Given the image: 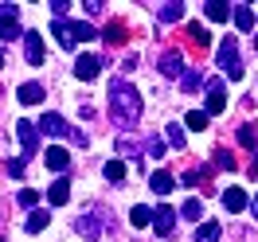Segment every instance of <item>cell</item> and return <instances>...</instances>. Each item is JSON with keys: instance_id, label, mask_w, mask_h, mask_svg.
<instances>
[{"instance_id": "cell-7", "label": "cell", "mask_w": 258, "mask_h": 242, "mask_svg": "<svg viewBox=\"0 0 258 242\" xmlns=\"http://www.w3.org/2000/svg\"><path fill=\"white\" fill-rule=\"evenodd\" d=\"M16 137H20V145H24V160L35 152V145H39V133H35L32 121H16Z\"/></svg>"}, {"instance_id": "cell-33", "label": "cell", "mask_w": 258, "mask_h": 242, "mask_svg": "<svg viewBox=\"0 0 258 242\" xmlns=\"http://www.w3.org/2000/svg\"><path fill=\"white\" fill-rule=\"evenodd\" d=\"M35 199H39V192H32V188L20 192V203H24V207H35Z\"/></svg>"}, {"instance_id": "cell-29", "label": "cell", "mask_w": 258, "mask_h": 242, "mask_svg": "<svg viewBox=\"0 0 258 242\" xmlns=\"http://www.w3.org/2000/svg\"><path fill=\"white\" fill-rule=\"evenodd\" d=\"M208 121H211L208 110H192V113H188V129H196V133H200V129H208Z\"/></svg>"}, {"instance_id": "cell-11", "label": "cell", "mask_w": 258, "mask_h": 242, "mask_svg": "<svg viewBox=\"0 0 258 242\" xmlns=\"http://www.w3.org/2000/svg\"><path fill=\"white\" fill-rule=\"evenodd\" d=\"M223 207L239 215V211H246V207H250V195L242 192V188H227V192H223Z\"/></svg>"}, {"instance_id": "cell-32", "label": "cell", "mask_w": 258, "mask_h": 242, "mask_svg": "<svg viewBox=\"0 0 258 242\" xmlns=\"http://www.w3.org/2000/svg\"><path fill=\"white\" fill-rule=\"evenodd\" d=\"M215 168H227V172H231V168H235V156H231L227 148H219V152H215Z\"/></svg>"}, {"instance_id": "cell-36", "label": "cell", "mask_w": 258, "mask_h": 242, "mask_svg": "<svg viewBox=\"0 0 258 242\" xmlns=\"http://www.w3.org/2000/svg\"><path fill=\"white\" fill-rule=\"evenodd\" d=\"M67 8H71L67 0H55V4H51V12H55V20H63V16H67Z\"/></svg>"}, {"instance_id": "cell-12", "label": "cell", "mask_w": 258, "mask_h": 242, "mask_svg": "<svg viewBox=\"0 0 258 242\" xmlns=\"http://www.w3.org/2000/svg\"><path fill=\"white\" fill-rule=\"evenodd\" d=\"M55 39H59V47L75 51V43H79V32H75V24H67V20H55Z\"/></svg>"}, {"instance_id": "cell-35", "label": "cell", "mask_w": 258, "mask_h": 242, "mask_svg": "<svg viewBox=\"0 0 258 242\" xmlns=\"http://www.w3.org/2000/svg\"><path fill=\"white\" fill-rule=\"evenodd\" d=\"M145 148H149V156H164V141H157V137H153Z\"/></svg>"}, {"instance_id": "cell-27", "label": "cell", "mask_w": 258, "mask_h": 242, "mask_svg": "<svg viewBox=\"0 0 258 242\" xmlns=\"http://www.w3.org/2000/svg\"><path fill=\"white\" fill-rule=\"evenodd\" d=\"M0 35H4V39H16L20 35V20L16 16H0Z\"/></svg>"}, {"instance_id": "cell-8", "label": "cell", "mask_w": 258, "mask_h": 242, "mask_svg": "<svg viewBox=\"0 0 258 242\" xmlns=\"http://www.w3.org/2000/svg\"><path fill=\"white\" fill-rule=\"evenodd\" d=\"M161 74H168V78H184V55H180V51H164V55H161Z\"/></svg>"}, {"instance_id": "cell-2", "label": "cell", "mask_w": 258, "mask_h": 242, "mask_svg": "<svg viewBox=\"0 0 258 242\" xmlns=\"http://www.w3.org/2000/svg\"><path fill=\"white\" fill-rule=\"evenodd\" d=\"M219 70H223V78H242V55H239V43L235 39H223L219 43Z\"/></svg>"}, {"instance_id": "cell-6", "label": "cell", "mask_w": 258, "mask_h": 242, "mask_svg": "<svg viewBox=\"0 0 258 242\" xmlns=\"http://www.w3.org/2000/svg\"><path fill=\"white\" fill-rule=\"evenodd\" d=\"M223 110H227V90L219 78H211L208 82V117L211 113H223Z\"/></svg>"}, {"instance_id": "cell-18", "label": "cell", "mask_w": 258, "mask_h": 242, "mask_svg": "<svg viewBox=\"0 0 258 242\" xmlns=\"http://www.w3.org/2000/svg\"><path fill=\"white\" fill-rule=\"evenodd\" d=\"M188 35H192V43H196V47H204V51L211 47V32L204 28V24H196V20H192V24H188Z\"/></svg>"}, {"instance_id": "cell-1", "label": "cell", "mask_w": 258, "mask_h": 242, "mask_svg": "<svg viewBox=\"0 0 258 242\" xmlns=\"http://www.w3.org/2000/svg\"><path fill=\"white\" fill-rule=\"evenodd\" d=\"M110 117L121 129H133L141 121V94L133 90V82H125V78L110 82Z\"/></svg>"}, {"instance_id": "cell-24", "label": "cell", "mask_w": 258, "mask_h": 242, "mask_svg": "<svg viewBox=\"0 0 258 242\" xmlns=\"http://www.w3.org/2000/svg\"><path fill=\"white\" fill-rule=\"evenodd\" d=\"M102 176L110 180V184H121V180H125V164H121V160H110L106 168H102Z\"/></svg>"}, {"instance_id": "cell-10", "label": "cell", "mask_w": 258, "mask_h": 242, "mask_svg": "<svg viewBox=\"0 0 258 242\" xmlns=\"http://www.w3.org/2000/svg\"><path fill=\"white\" fill-rule=\"evenodd\" d=\"M24 59H28L32 66H39V63H43V39H39L35 32H28V35H24Z\"/></svg>"}, {"instance_id": "cell-25", "label": "cell", "mask_w": 258, "mask_h": 242, "mask_svg": "<svg viewBox=\"0 0 258 242\" xmlns=\"http://www.w3.org/2000/svg\"><path fill=\"white\" fill-rule=\"evenodd\" d=\"M239 145L250 148V152L258 148V129H254V125H242V129H239Z\"/></svg>"}, {"instance_id": "cell-3", "label": "cell", "mask_w": 258, "mask_h": 242, "mask_svg": "<svg viewBox=\"0 0 258 242\" xmlns=\"http://www.w3.org/2000/svg\"><path fill=\"white\" fill-rule=\"evenodd\" d=\"M110 223H113L110 215H102V211H86V215H79V223H75V226H79L82 238L98 242V238H102V226H110Z\"/></svg>"}, {"instance_id": "cell-5", "label": "cell", "mask_w": 258, "mask_h": 242, "mask_svg": "<svg viewBox=\"0 0 258 242\" xmlns=\"http://www.w3.org/2000/svg\"><path fill=\"white\" fill-rule=\"evenodd\" d=\"M39 133H47V137H75L71 125H67L59 113H43V117H39Z\"/></svg>"}, {"instance_id": "cell-14", "label": "cell", "mask_w": 258, "mask_h": 242, "mask_svg": "<svg viewBox=\"0 0 258 242\" xmlns=\"http://www.w3.org/2000/svg\"><path fill=\"white\" fill-rule=\"evenodd\" d=\"M204 16L215 20V24H223V20H231V4H223V0H208V4H204Z\"/></svg>"}, {"instance_id": "cell-4", "label": "cell", "mask_w": 258, "mask_h": 242, "mask_svg": "<svg viewBox=\"0 0 258 242\" xmlns=\"http://www.w3.org/2000/svg\"><path fill=\"white\" fill-rule=\"evenodd\" d=\"M153 230H157V234H164V238L176 230V211L168 207V203H161V207L153 211Z\"/></svg>"}, {"instance_id": "cell-9", "label": "cell", "mask_w": 258, "mask_h": 242, "mask_svg": "<svg viewBox=\"0 0 258 242\" xmlns=\"http://www.w3.org/2000/svg\"><path fill=\"white\" fill-rule=\"evenodd\" d=\"M98 70H102V59H98V55H79V63H75V74H79L82 82L98 78Z\"/></svg>"}, {"instance_id": "cell-19", "label": "cell", "mask_w": 258, "mask_h": 242, "mask_svg": "<svg viewBox=\"0 0 258 242\" xmlns=\"http://www.w3.org/2000/svg\"><path fill=\"white\" fill-rule=\"evenodd\" d=\"M67 164H71L67 148H47V168L51 172H67Z\"/></svg>"}, {"instance_id": "cell-20", "label": "cell", "mask_w": 258, "mask_h": 242, "mask_svg": "<svg viewBox=\"0 0 258 242\" xmlns=\"http://www.w3.org/2000/svg\"><path fill=\"white\" fill-rule=\"evenodd\" d=\"M196 242H219V223H215V219L200 223L196 226Z\"/></svg>"}, {"instance_id": "cell-37", "label": "cell", "mask_w": 258, "mask_h": 242, "mask_svg": "<svg viewBox=\"0 0 258 242\" xmlns=\"http://www.w3.org/2000/svg\"><path fill=\"white\" fill-rule=\"evenodd\" d=\"M24 168H28V160H24V156H20V160H12V164H8V172H12V176H24Z\"/></svg>"}, {"instance_id": "cell-26", "label": "cell", "mask_w": 258, "mask_h": 242, "mask_svg": "<svg viewBox=\"0 0 258 242\" xmlns=\"http://www.w3.org/2000/svg\"><path fill=\"white\" fill-rule=\"evenodd\" d=\"M235 28H239V32H250V28H254V12H250V8H235Z\"/></svg>"}, {"instance_id": "cell-23", "label": "cell", "mask_w": 258, "mask_h": 242, "mask_svg": "<svg viewBox=\"0 0 258 242\" xmlns=\"http://www.w3.org/2000/svg\"><path fill=\"white\" fill-rule=\"evenodd\" d=\"M129 223H133V226H149V223H153V211H149L145 203H137V207L129 211Z\"/></svg>"}, {"instance_id": "cell-28", "label": "cell", "mask_w": 258, "mask_h": 242, "mask_svg": "<svg viewBox=\"0 0 258 242\" xmlns=\"http://www.w3.org/2000/svg\"><path fill=\"white\" fill-rule=\"evenodd\" d=\"M180 86H184V90L192 94V90H200V86H204V74H200V70H184V78H180Z\"/></svg>"}, {"instance_id": "cell-13", "label": "cell", "mask_w": 258, "mask_h": 242, "mask_svg": "<svg viewBox=\"0 0 258 242\" xmlns=\"http://www.w3.org/2000/svg\"><path fill=\"white\" fill-rule=\"evenodd\" d=\"M16 98L24 102V106H39V102H43V86H39V82H24V86L16 90Z\"/></svg>"}, {"instance_id": "cell-31", "label": "cell", "mask_w": 258, "mask_h": 242, "mask_svg": "<svg viewBox=\"0 0 258 242\" xmlns=\"http://www.w3.org/2000/svg\"><path fill=\"white\" fill-rule=\"evenodd\" d=\"M164 141L172 148H184V129H180V125H168V129H164Z\"/></svg>"}, {"instance_id": "cell-38", "label": "cell", "mask_w": 258, "mask_h": 242, "mask_svg": "<svg viewBox=\"0 0 258 242\" xmlns=\"http://www.w3.org/2000/svg\"><path fill=\"white\" fill-rule=\"evenodd\" d=\"M82 8H86V12H90V16H98V12H102V8H106V4H98V0H86V4H82Z\"/></svg>"}, {"instance_id": "cell-21", "label": "cell", "mask_w": 258, "mask_h": 242, "mask_svg": "<svg viewBox=\"0 0 258 242\" xmlns=\"http://www.w3.org/2000/svg\"><path fill=\"white\" fill-rule=\"evenodd\" d=\"M43 226H51V215H47L43 207H35L32 215H28V230H32V234H39Z\"/></svg>"}, {"instance_id": "cell-17", "label": "cell", "mask_w": 258, "mask_h": 242, "mask_svg": "<svg viewBox=\"0 0 258 242\" xmlns=\"http://www.w3.org/2000/svg\"><path fill=\"white\" fill-rule=\"evenodd\" d=\"M157 20H164V24H176V20H184V4H161L157 8Z\"/></svg>"}, {"instance_id": "cell-41", "label": "cell", "mask_w": 258, "mask_h": 242, "mask_svg": "<svg viewBox=\"0 0 258 242\" xmlns=\"http://www.w3.org/2000/svg\"><path fill=\"white\" fill-rule=\"evenodd\" d=\"M0 66H4V51H0Z\"/></svg>"}, {"instance_id": "cell-42", "label": "cell", "mask_w": 258, "mask_h": 242, "mask_svg": "<svg viewBox=\"0 0 258 242\" xmlns=\"http://www.w3.org/2000/svg\"><path fill=\"white\" fill-rule=\"evenodd\" d=\"M254 47H258V39H254Z\"/></svg>"}, {"instance_id": "cell-39", "label": "cell", "mask_w": 258, "mask_h": 242, "mask_svg": "<svg viewBox=\"0 0 258 242\" xmlns=\"http://www.w3.org/2000/svg\"><path fill=\"white\" fill-rule=\"evenodd\" d=\"M250 211H254V219H258V192L250 195Z\"/></svg>"}, {"instance_id": "cell-15", "label": "cell", "mask_w": 258, "mask_h": 242, "mask_svg": "<svg viewBox=\"0 0 258 242\" xmlns=\"http://www.w3.org/2000/svg\"><path fill=\"white\" fill-rule=\"evenodd\" d=\"M149 188H153L157 195H168L172 188H176V180H172V172H153V176H149Z\"/></svg>"}, {"instance_id": "cell-30", "label": "cell", "mask_w": 258, "mask_h": 242, "mask_svg": "<svg viewBox=\"0 0 258 242\" xmlns=\"http://www.w3.org/2000/svg\"><path fill=\"white\" fill-rule=\"evenodd\" d=\"M180 215H184V219H192V223H200V215H204V207H200V199H188V203L180 207Z\"/></svg>"}, {"instance_id": "cell-40", "label": "cell", "mask_w": 258, "mask_h": 242, "mask_svg": "<svg viewBox=\"0 0 258 242\" xmlns=\"http://www.w3.org/2000/svg\"><path fill=\"white\" fill-rule=\"evenodd\" d=\"M250 176L258 180V156H254V160H250Z\"/></svg>"}, {"instance_id": "cell-16", "label": "cell", "mask_w": 258, "mask_h": 242, "mask_svg": "<svg viewBox=\"0 0 258 242\" xmlns=\"http://www.w3.org/2000/svg\"><path fill=\"white\" fill-rule=\"evenodd\" d=\"M67 199H71V184H67V180H55V188L47 192V203L51 207H63Z\"/></svg>"}, {"instance_id": "cell-22", "label": "cell", "mask_w": 258, "mask_h": 242, "mask_svg": "<svg viewBox=\"0 0 258 242\" xmlns=\"http://www.w3.org/2000/svg\"><path fill=\"white\" fill-rule=\"evenodd\" d=\"M102 39H106V43H125V24H121V20H113L110 28L102 32Z\"/></svg>"}, {"instance_id": "cell-34", "label": "cell", "mask_w": 258, "mask_h": 242, "mask_svg": "<svg viewBox=\"0 0 258 242\" xmlns=\"http://www.w3.org/2000/svg\"><path fill=\"white\" fill-rule=\"evenodd\" d=\"M75 32H79V43L82 39H94V28H90V24H75Z\"/></svg>"}]
</instances>
